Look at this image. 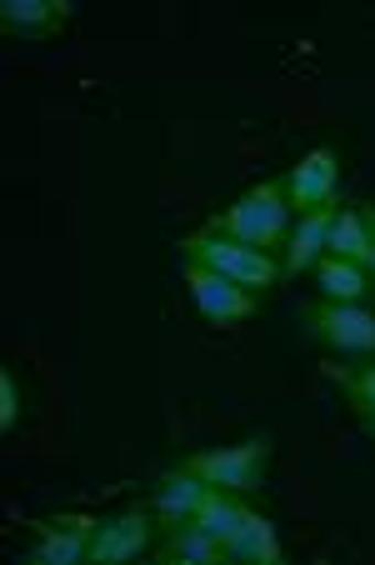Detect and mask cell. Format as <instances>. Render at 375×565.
<instances>
[{"label": "cell", "instance_id": "6da1fadb", "mask_svg": "<svg viewBox=\"0 0 375 565\" xmlns=\"http://www.w3.org/2000/svg\"><path fill=\"white\" fill-rule=\"evenodd\" d=\"M290 225H296V211H290V201H286V191H280V181H260V185H250V191L240 195L236 205L215 211L211 221H205V231L236 235V241H246V246L266 250V256H280V250H286Z\"/></svg>", "mask_w": 375, "mask_h": 565}, {"label": "cell", "instance_id": "7a4b0ae2", "mask_svg": "<svg viewBox=\"0 0 375 565\" xmlns=\"http://www.w3.org/2000/svg\"><path fill=\"white\" fill-rule=\"evenodd\" d=\"M175 246H181L185 260H195V266L215 270V276H225V280H236V286L256 290V296L286 280V270H280V256H266V250L246 246V241H236V235L205 231V225H201V231H191V235H181Z\"/></svg>", "mask_w": 375, "mask_h": 565}, {"label": "cell", "instance_id": "3957f363", "mask_svg": "<svg viewBox=\"0 0 375 565\" xmlns=\"http://www.w3.org/2000/svg\"><path fill=\"white\" fill-rule=\"evenodd\" d=\"M270 456H276V440L250 436V440H236V446H215V450H201V456H185L181 466L195 470L205 486H215V491L256 495L260 486H266Z\"/></svg>", "mask_w": 375, "mask_h": 565}, {"label": "cell", "instance_id": "277c9868", "mask_svg": "<svg viewBox=\"0 0 375 565\" xmlns=\"http://www.w3.org/2000/svg\"><path fill=\"white\" fill-rule=\"evenodd\" d=\"M306 331L315 345L335 355H375V310L365 306L315 300V306H306Z\"/></svg>", "mask_w": 375, "mask_h": 565}, {"label": "cell", "instance_id": "5b68a950", "mask_svg": "<svg viewBox=\"0 0 375 565\" xmlns=\"http://www.w3.org/2000/svg\"><path fill=\"white\" fill-rule=\"evenodd\" d=\"M156 535H161V525H156L150 505L136 501V505H126V511H116V515H100V521H96V535H90L86 561H90V565L136 561V555H150Z\"/></svg>", "mask_w": 375, "mask_h": 565}, {"label": "cell", "instance_id": "8992f818", "mask_svg": "<svg viewBox=\"0 0 375 565\" xmlns=\"http://www.w3.org/2000/svg\"><path fill=\"white\" fill-rule=\"evenodd\" d=\"M280 191H286V201L296 215L331 205L335 191H341V156H335L331 146H315L311 156H300L296 166L280 175Z\"/></svg>", "mask_w": 375, "mask_h": 565}, {"label": "cell", "instance_id": "52a82bcc", "mask_svg": "<svg viewBox=\"0 0 375 565\" xmlns=\"http://www.w3.org/2000/svg\"><path fill=\"white\" fill-rule=\"evenodd\" d=\"M181 280L191 286V300L201 306V316L215 320V326H236V320H250V316H256V306H260L256 290H246V286H236V280L215 276V270L195 266V260H185Z\"/></svg>", "mask_w": 375, "mask_h": 565}, {"label": "cell", "instance_id": "ba28073f", "mask_svg": "<svg viewBox=\"0 0 375 565\" xmlns=\"http://www.w3.org/2000/svg\"><path fill=\"white\" fill-rule=\"evenodd\" d=\"M31 531L35 545L25 551V565H75L90 551L96 515H41V521H31Z\"/></svg>", "mask_w": 375, "mask_h": 565}, {"label": "cell", "instance_id": "9c48e42d", "mask_svg": "<svg viewBox=\"0 0 375 565\" xmlns=\"http://www.w3.org/2000/svg\"><path fill=\"white\" fill-rule=\"evenodd\" d=\"M215 486H205L195 470L175 466L161 476V486H156V495H150V515H156V525H181V521H195V511L205 505V495H211Z\"/></svg>", "mask_w": 375, "mask_h": 565}, {"label": "cell", "instance_id": "30bf717a", "mask_svg": "<svg viewBox=\"0 0 375 565\" xmlns=\"http://www.w3.org/2000/svg\"><path fill=\"white\" fill-rule=\"evenodd\" d=\"M335 221V205H321V211H306L296 215L286 235V250H280V270L286 276H300V270H315V260L325 256V235H331Z\"/></svg>", "mask_w": 375, "mask_h": 565}, {"label": "cell", "instance_id": "8fae6325", "mask_svg": "<svg viewBox=\"0 0 375 565\" xmlns=\"http://www.w3.org/2000/svg\"><path fill=\"white\" fill-rule=\"evenodd\" d=\"M71 15H75L71 0H6V6H0V25H6V35H25V41L61 35Z\"/></svg>", "mask_w": 375, "mask_h": 565}, {"label": "cell", "instance_id": "7c38bea8", "mask_svg": "<svg viewBox=\"0 0 375 565\" xmlns=\"http://www.w3.org/2000/svg\"><path fill=\"white\" fill-rule=\"evenodd\" d=\"M150 555L165 565H221L225 561V545L215 541V535H205L195 521H181V525H161V535H156V545H150Z\"/></svg>", "mask_w": 375, "mask_h": 565}, {"label": "cell", "instance_id": "4fadbf2b", "mask_svg": "<svg viewBox=\"0 0 375 565\" xmlns=\"http://www.w3.org/2000/svg\"><path fill=\"white\" fill-rule=\"evenodd\" d=\"M371 215H375V205H365V201L335 211L331 235H325V256H341V260H361V266H371V250H375Z\"/></svg>", "mask_w": 375, "mask_h": 565}, {"label": "cell", "instance_id": "5bb4252c", "mask_svg": "<svg viewBox=\"0 0 375 565\" xmlns=\"http://www.w3.org/2000/svg\"><path fill=\"white\" fill-rule=\"evenodd\" d=\"M315 286H321V300H341V306H365V300L375 296L371 266H361V260H341V256L315 260Z\"/></svg>", "mask_w": 375, "mask_h": 565}, {"label": "cell", "instance_id": "9a60e30c", "mask_svg": "<svg viewBox=\"0 0 375 565\" xmlns=\"http://www.w3.org/2000/svg\"><path fill=\"white\" fill-rule=\"evenodd\" d=\"M335 385H341L345 406L355 411V420L365 426V436H375V355H365L361 365H325Z\"/></svg>", "mask_w": 375, "mask_h": 565}, {"label": "cell", "instance_id": "2e32d148", "mask_svg": "<svg viewBox=\"0 0 375 565\" xmlns=\"http://www.w3.org/2000/svg\"><path fill=\"white\" fill-rule=\"evenodd\" d=\"M225 561H250V565H276L280 561V535H276V521L260 511L246 515L231 541H225Z\"/></svg>", "mask_w": 375, "mask_h": 565}, {"label": "cell", "instance_id": "e0dca14e", "mask_svg": "<svg viewBox=\"0 0 375 565\" xmlns=\"http://www.w3.org/2000/svg\"><path fill=\"white\" fill-rule=\"evenodd\" d=\"M246 515H250V505H246V495H236V491H211L205 495V505L195 511V525H201L205 535H215V541H231V535L246 525Z\"/></svg>", "mask_w": 375, "mask_h": 565}, {"label": "cell", "instance_id": "ac0fdd59", "mask_svg": "<svg viewBox=\"0 0 375 565\" xmlns=\"http://www.w3.org/2000/svg\"><path fill=\"white\" fill-rule=\"evenodd\" d=\"M15 420H21V391H15V375L0 371V430L11 436Z\"/></svg>", "mask_w": 375, "mask_h": 565}, {"label": "cell", "instance_id": "d6986e66", "mask_svg": "<svg viewBox=\"0 0 375 565\" xmlns=\"http://www.w3.org/2000/svg\"><path fill=\"white\" fill-rule=\"evenodd\" d=\"M371 225H375V215H371ZM371 286H375V250H371Z\"/></svg>", "mask_w": 375, "mask_h": 565}]
</instances>
